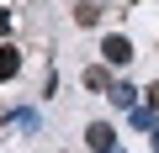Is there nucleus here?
Returning <instances> with one entry per match:
<instances>
[{"mask_svg": "<svg viewBox=\"0 0 159 153\" xmlns=\"http://www.w3.org/2000/svg\"><path fill=\"white\" fill-rule=\"evenodd\" d=\"M74 21H80V27H96L101 11H96V6H74Z\"/></svg>", "mask_w": 159, "mask_h": 153, "instance_id": "nucleus-7", "label": "nucleus"}, {"mask_svg": "<svg viewBox=\"0 0 159 153\" xmlns=\"http://www.w3.org/2000/svg\"><path fill=\"white\" fill-rule=\"evenodd\" d=\"M106 95H111V106H122V111H133V106H138V90H133V85H111Z\"/></svg>", "mask_w": 159, "mask_h": 153, "instance_id": "nucleus-5", "label": "nucleus"}, {"mask_svg": "<svg viewBox=\"0 0 159 153\" xmlns=\"http://www.w3.org/2000/svg\"><path fill=\"white\" fill-rule=\"evenodd\" d=\"M127 116H133V127H138V132H154V127H159V121H154V106H133Z\"/></svg>", "mask_w": 159, "mask_h": 153, "instance_id": "nucleus-6", "label": "nucleus"}, {"mask_svg": "<svg viewBox=\"0 0 159 153\" xmlns=\"http://www.w3.org/2000/svg\"><path fill=\"white\" fill-rule=\"evenodd\" d=\"M148 106H154V111H159V79H154V85H148Z\"/></svg>", "mask_w": 159, "mask_h": 153, "instance_id": "nucleus-9", "label": "nucleus"}, {"mask_svg": "<svg viewBox=\"0 0 159 153\" xmlns=\"http://www.w3.org/2000/svg\"><path fill=\"white\" fill-rule=\"evenodd\" d=\"M85 142H90L96 153H122V142H117V132H111L106 121H90V127H85Z\"/></svg>", "mask_w": 159, "mask_h": 153, "instance_id": "nucleus-2", "label": "nucleus"}, {"mask_svg": "<svg viewBox=\"0 0 159 153\" xmlns=\"http://www.w3.org/2000/svg\"><path fill=\"white\" fill-rule=\"evenodd\" d=\"M6 32H11V11L0 6V37H6Z\"/></svg>", "mask_w": 159, "mask_h": 153, "instance_id": "nucleus-8", "label": "nucleus"}, {"mask_svg": "<svg viewBox=\"0 0 159 153\" xmlns=\"http://www.w3.org/2000/svg\"><path fill=\"white\" fill-rule=\"evenodd\" d=\"M148 137H154V148H159V127H154V132H148Z\"/></svg>", "mask_w": 159, "mask_h": 153, "instance_id": "nucleus-10", "label": "nucleus"}, {"mask_svg": "<svg viewBox=\"0 0 159 153\" xmlns=\"http://www.w3.org/2000/svg\"><path fill=\"white\" fill-rule=\"evenodd\" d=\"M85 90H101V95L111 90V69H106V63H90V69H85Z\"/></svg>", "mask_w": 159, "mask_h": 153, "instance_id": "nucleus-3", "label": "nucleus"}, {"mask_svg": "<svg viewBox=\"0 0 159 153\" xmlns=\"http://www.w3.org/2000/svg\"><path fill=\"white\" fill-rule=\"evenodd\" d=\"M101 58H106L111 69H122V63H133V42H127L122 32H111V37L101 42Z\"/></svg>", "mask_w": 159, "mask_h": 153, "instance_id": "nucleus-1", "label": "nucleus"}, {"mask_svg": "<svg viewBox=\"0 0 159 153\" xmlns=\"http://www.w3.org/2000/svg\"><path fill=\"white\" fill-rule=\"evenodd\" d=\"M16 74H21V53L6 42V48H0V79H16Z\"/></svg>", "mask_w": 159, "mask_h": 153, "instance_id": "nucleus-4", "label": "nucleus"}]
</instances>
